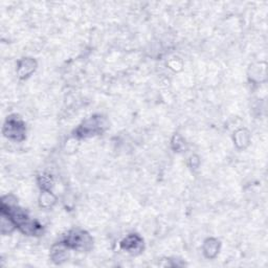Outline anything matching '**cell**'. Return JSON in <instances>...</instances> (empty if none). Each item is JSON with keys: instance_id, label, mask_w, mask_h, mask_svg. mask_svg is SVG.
Returning <instances> with one entry per match:
<instances>
[{"instance_id": "1", "label": "cell", "mask_w": 268, "mask_h": 268, "mask_svg": "<svg viewBox=\"0 0 268 268\" xmlns=\"http://www.w3.org/2000/svg\"><path fill=\"white\" fill-rule=\"evenodd\" d=\"M66 248L79 251L89 250L93 246V239L86 231L81 230H74L68 232L64 242Z\"/></svg>"}, {"instance_id": "2", "label": "cell", "mask_w": 268, "mask_h": 268, "mask_svg": "<svg viewBox=\"0 0 268 268\" xmlns=\"http://www.w3.org/2000/svg\"><path fill=\"white\" fill-rule=\"evenodd\" d=\"M106 127H107V124H106V121L103 117H90L77 129V136H93L97 133H102L106 129Z\"/></svg>"}, {"instance_id": "3", "label": "cell", "mask_w": 268, "mask_h": 268, "mask_svg": "<svg viewBox=\"0 0 268 268\" xmlns=\"http://www.w3.org/2000/svg\"><path fill=\"white\" fill-rule=\"evenodd\" d=\"M3 133L6 137L15 140H22L25 134L24 124L18 117H9L3 127Z\"/></svg>"}, {"instance_id": "4", "label": "cell", "mask_w": 268, "mask_h": 268, "mask_svg": "<svg viewBox=\"0 0 268 268\" xmlns=\"http://www.w3.org/2000/svg\"><path fill=\"white\" fill-rule=\"evenodd\" d=\"M122 249L130 253H136L143 249V239L137 235H129L121 243Z\"/></svg>"}, {"instance_id": "5", "label": "cell", "mask_w": 268, "mask_h": 268, "mask_svg": "<svg viewBox=\"0 0 268 268\" xmlns=\"http://www.w3.org/2000/svg\"><path fill=\"white\" fill-rule=\"evenodd\" d=\"M36 68V62L33 59H23L22 61L19 62L18 65V75L20 77H27Z\"/></svg>"}, {"instance_id": "6", "label": "cell", "mask_w": 268, "mask_h": 268, "mask_svg": "<svg viewBox=\"0 0 268 268\" xmlns=\"http://www.w3.org/2000/svg\"><path fill=\"white\" fill-rule=\"evenodd\" d=\"M65 248V244L62 243L61 245H56L54 246V249L52 250V259L55 263L60 264L67 259V252Z\"/></svg>"}, {"instance_id": "7", "label": "cell", "mask_w": 268, "mask_h": 268, "mask_svg": "<svg viewBox=\"0 0 268 268\" xmlns=\"http://www.w3.org/2000/svg\"><path fill=\"white\" fill-rule=\"evenodd\" d=\"M203 250L207 258H214L218 253V250H219V242L215 239L207 240L203 246Z\"/></svg>"}, {"instance_id": "8", "label": "cell", "mask_w": 268, "mask_h": 268, "mask_svg": "<svg viewBox=\"0 0 268 268\" xmlns=\"http://www.w3.org/2000/svg\"><path fill=\"white\" fill-rule=\"evenodd\" d=\"M54 202H55V198H54V196L51 193L44 192L43 194H42V196H41V207H44V208L52 207V204Z\"/></svg>"}]
</instances>
